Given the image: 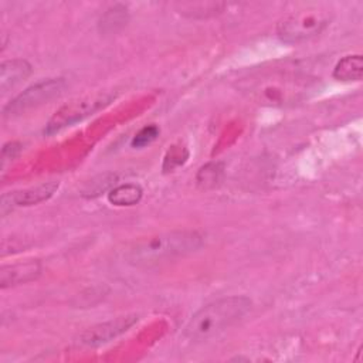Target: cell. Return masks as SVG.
I'll list each match as a JSON object with an SVG mask.
<instances>
[{"label": "cell", "instance_id": "cell-1", "mask_svg": "<svg viewBox=\"0 0 363 363\" xmlns=\"http://www.w3.org/2000/svg\"><path fill=\"white\" fill-rule=\"evenodd\" d=\"M251 305V299L241 295L218 298L191 315L182 336L190 343L210 340L247 315Z\"/></svg>", "mask_w": 363, "mask_h": 363}, {"label": "cell", "instance_id": "cell-2", "mask_svg": "<svg viewBox=\"0 0 363 363\" xmlns=\"http://www.w3.org/2000/svg\"><path fill=\"white\" fill-rule=\"evenodd\" d=\"M204 242L203 235L194 230H173L135 241L125 252L126 259L135 265H152L197 251Z\"/></svg>", "mask_w": 363, "mask_h": 363}, {"label": "cell", "instance_id": "cell-3", "mask_svg": "<svg viewBox=\"0 0 363 363\" xmlns=\"http://www.w3.org/2000/svg\"><path fill=\"white\" fill-rule=\"evenodd\" d=\"M329 24V14L318 7L294 11L284 17L277 27L278 37L288 44H296L306 41L319 33Z\"/></svg>", "mask_w": 363, "mask_h": 363}, {"label": "cell", "instance_id": "cell-4", "mask_svg": "<svg viewBox=\"0 0 363 363\" xmlns=\"http://www.w3.org/2000/svg\"><path fill=\"white\" fill-rule=\"evenodd\" d=\"M67 84L62 78H48L38 81L33 84L31 86L26 88L21 94H18L14 99H11L4 108H3V115L4 116H17L21 115L27 111L35 109L54 98H58Z\"/></svg>", "mask_w": 363, "mask_h": 363}, {"label": "cell", "instance_id": "cell-5", "mask_svg": "<svg viewBox=\"0 0 363 363\" xmlns=\"http://www.w3.org/2000/svg\"><path fill=\"white\" fill-rule=\"evenodd\" d=\"M113 99L112 95L106 94H96L92 96H85L77 101H72L64 106H61L52 118L48 121L45 126V133L47 135H54L60 130H62L67 126H71L82 119H85L89 115H94Z\"/></svg>", "mask_w": 363, "mask_h": 363}, {"label": "cell", "instance_id": "cell-6", "mask_svg": "<svg viewBox=\"0 0 363 363\" xmlns=\"http://www.w3.org/2000/svg\"><path fill=\"white\" fill-rule=\"evenodd\" d=\"M138 322V315H123L101 322L85 329L79 335V342L85 346H101L129 330Z\"/></svg>", "mask_w": 363, "mask_h": 363}, {"label": "cell", "instance_id": "cell-7", "mask_svg": "<svg viewBox=\"0 0 363 363\" xmlns=\"http://www.w3.org/2000/svg\"><path fill=\"white\" fill-rule=\"evenodd\" d=\"M58 186H60L58 182H47L28 189L4 193L1 196V204H0L1 214L6 216L9 211L17 207H28V206H34L45 201L50 197H52Z\"/></svg>", "mask_w": 363, "mask_h": 363}, {"label": "cell", "instance_id": "cell-8", "mask_svg": "<svg viewBox=\"0 0 363 363\" xmlns=\"http://www.w3.org/2000/svg\"><path fill=\"white\" fill-rule=\"evenodd\" d=\"M41 274V264L38 259L18 261L13 264H6L0 269V286L1 289L17 286L34 281Z\"/></svg>", "mask_w": 363, "mask_h": 363}, {"label": "cell", "instance_id": "cell-9", "mask_svg": "<svg viewBox=\"0 0 363 363\" xmlns=\"http://www.w3.org/2000/svg\"><path fill=\"white\" fill-rule=\"evenodd\" d=\"M31 65L23 58L6 60L0 65V89L3 94L11 91L31 75Z\"/></svg>", "mask_w": 363, "mask_h": 363}, {"label": "cell", "instance_id": "cell-10", "mask_svg": "<svg viewBox=\"0 0 363 363\" xmlns=\"http://www.w3.org/2000/svg\"><path fill=\"white\" fill-rule=\"evenodd\" d=\"M333 78L343 82L360 81L363 75V58L360 54L346 55L333 68Z\"/></svg>", "mask_w": 363, "mask_h": 363}, {"label": "cell", "instance_id": "cell-11", "mask_svg": "<svg viewBox=\"0 0 363 363\" xmlns=\"http://www.w3.org/2000/svg\"><path fill=\"white\" fill-rule=\"evenodd\" d=\"M128 20V9L123 4H113L101 16L98 21V28L104 34H115L126 26Z\"/></svg>", "mask_w": 363, "mask_h": 363}, {"label": "cell", "instance_id": "cell-12", "mask_svg": "<svg viewBox=\"0 0 363 363\" xmlns=\"http://www.w3.org/2000/svg\"><path fill=\"white\" fill-rule=\"evenodd\" d=\"M142 187L135 183H125L113 187L108 193V200L113 206H135L142 199Z\"/></svg>", "mask_w": 363, "mask_h": 363}, {"label": "cell", "instance_id": "cell-13", "mask_svg": "<svg viewBox=\"0 0 363 363\" xmlns=\"http://www.w3.org/2000/svg\"><path fill=\"white\" fill-rule=\"evenodd\" d=\"M224 7V3H183L180 4L179 13L191 18H204L221 13Z\"/></svg>", "mask_w": 363, "mask_h": 363}, {"label": "cell", "instance_id": "cell-14", "mask_svg": "<svg viewBox=\"0 0 363 363\" xmlns=\"http://www.w3.org/2000/svg\"><path fill=\"white\" fill-rule=\"evenodd\" d=\"M159 135V128L155 126V125H149V126H145L142 128L132 139L130 142V146L135 147V149H142L147 145H150Z\"/></svg>", "mask_w": 363, "mask_h": 363}, {"label": "cell", "instance_id": "cell-15", "mask_svg": "<svg viewBox=\"0 0 363 363\" xmlns=\"http://www.w3.org/2000/svg\"><path fill=\"white\" fill-rule=\"evenodd\" d=\"M221 164H218V163H210V164H207V166H204V167H201L200 169V172H199V177H197V180H199V183H201V184H204V186H207V184H216L217 182H218V179H220V174H221Z\"/></svg>", "mask_w": 363, "mask_h": 363}, {"label": "cell", "instance_id": "cell-16", "mask_svg": "<svg viewBox=\"0 0 363 363\" xmlns=\"http://www.w3.org/2000/svg\"><path fill=\"white\" fill-rule=\"evenodd\" d=\"M21 146L17 143V142H10V143H6L3 146V150H1V159H3V163H6V160L9 159H14L18 152H20Z\"/></svg>", "mask_w": 363, "mask_h": 363}]
</instances>
